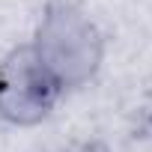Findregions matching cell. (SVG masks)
Returning a JSON list of instances; mask_svg holds the SVG:
<instances>
[{
	"label": "cell",
	"mask_w": 152,
	"mask_h": 152,
	"mask_svg": "<svg viewBox=\"0 0 152 152\" xmlns=\"http://www.w3.org/2000/svg\"><path fill=\"white\" fill-rule=\"evenodd\" d=\"M72 152H107V146L99 143V140H93V143H81L78 149H72Z\"/></svg>",
	"instance_id": "3957f363"
},
{
	"label": "cell",
	"mask_w": 152,
	"mask_h": 152,
	"mask_svg": "<svg viewBox=\"0 0 152 152\" xmlns=\"http://www.w3.org/2000/svg\"><path fill=\"white\" fill-rule=\"evenodd\" d=\"M30 51L66 93L90 84L99 75L104 60V36L99 24L72 0H48Z\"/></svg>",
	"instance_id": "6da1fadb"
},
{
	"label": "cell",
	"mask_w": 152,
	"mask_h": 152,
	"mask_svg": "<svg viewBox=\"0 0 152 152\" xmlns=\"http://www.w3.org/2000/svg\"><path fill=\"white\" fill-rule=\"evenodd\" d=\"M63 90L39 66L30 45L12 48L0 57V119L30 128L51 116Z\"/></svg>",
	"instance_id": "7a4b0ae2"
}]
</instances>
